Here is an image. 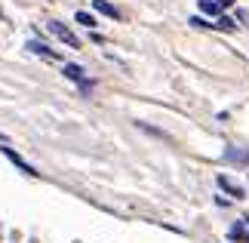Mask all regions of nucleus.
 <instances>
[{"label":"nucleus","mask_w":249,"mask_h":243,"mask_svg":"<svg viewBox=\"0 0 249 243\" xmlns=\"http://www.w3.org/2000/svg\"><path fill=\"white\" fill-rule=\"evenodd\" d=\"M228 160H237V163H246V167H249V154L237 151V148H228Z\"/></svg>","instance_id":"obj_8"},{"label":"nucleus","mask_w":249,"mask_h":243,"mask_svg":"<svg viewBox=\"0 0 249 243\" xmlns=\"http://www.w3.org/2000/svg\"><path fill=\"white\" fill-rule=\"evenodd\" d=\"M191 25H197V28H213V25L206 22V19H200V16H197V19H191Z\"/></svg>","instance_id":"obj_11"},{"label":"nucleus","mask_w":249,"mask_h":243,"mask_svg":"<svg viewBox=\"0 0 249 243\" xmlns=\"http://www.w3.org/2000/svg\"><path fill=\"white\" fill-rule=\"evenodd\" d=\"M218 185H222V188H225L228 194H234V197H243V188H240V185H234L231 179H225V176H218Z\"/></svg>","instance_id":"obj_5"},{"label":"nucleus","mask_w":249,"mask_h":243,"mask_svg":"<svg viewBox=\"0 0 249 243\" xmlns=\"http://www.w3.org/2000/svg\"><path fill=\"white\" fill-rule=\"evenodd\" d=\"M3 154H6V157H9V160H13V163H16V167H18V169H22V172H28V176H37V172H34V167H31V163H25V160H22V157H18V154H16L13 148H3Z\"/></svg>","instance_id":"obj_2"},{"label":"nucleus","mask_w":249,"mask_h":243,"mask_svg":"<svg viewBox=\"0 0 249 243\" xmlns=\"http://www.w3.org/2000/svg\"><path fill=\"white\" fill-rule=\"evenodd\" d=\"M50 31H53L55 37H59L62 43H68V46H74V50H77V46H80V40H77V34H74V31H71L68 25H62V22H50Z\"/></svg>","instance_id":"obj_1"},{"label":"nucleus","mask_w":249,"mask_h":243,"mask_svg":"<svg viewBox=\"0 0 249 243\" xmlns=\"http://www.w3.org/2000/svg\"><path fill=\"white\" fill-rule=\"evenodd\" d=\"M77 22H80V25H86V28H95V19H92L89 13H83V9L77 13Z\"/></svg>","instance_id":"obj_10"},{"label":"nucleus","mask_w":249,"mask_h":243,"mask_svg":"<svg viewBox=\"0 0 249 243\" xmlns=\"http://www.w3.org/2000/svg\"><path fill=\"white\" fill-rule=\"evenodd\" d=\"M65 77L68 80H74V83H83V68L80 65H65ZM86 90H89V83H83Z\"/></svg>","instance_id":"obj_4"},{"label":"nucleus","mask_w":249,"mask_h":243,"mask_svg":"<svg viewBox=\"0 0 249 243\" xmlns=\"http://www.w3.org/2000/svg\"><path fill=\"white\" fill-rule=\"evenodd\" d=\"M197 3H200V9H203L206 16H215L218 9H222V6H218V0H197Z\"/></svg>","instance_id":"obj_7"},{"label":"nucleus","mask_w":249,"mask_h":243,"mask_svg":"<svg viewBox=\"0 0 249 243\" xmlns=\"http://www.w3.org/2000/svg\"><path fill=\"white\" fill-rule=\"evenodd\" d=\"M28 50H34V53H40V56H46V59H59V56H55L50 46L46 43H28Z\"/></svg>","instance_id":"obj_6"},{"label":"nucleus","mask_w":249,"mask_h":243,"mask_svg":"<svg viewBox=\"0 0 249 243\" xmlns=\"http://www.w3.org/2000/svg\"><path fill=\"white\" fill-rule=\"evenodd\" d=\"M0 142H6V135H0Z\"/></svg>","instance_id":"obj_13"},{"label":"nucleus","mask_w":249,"mask_h":243,"mask_svg":"<svg viewBox=\"0 0 249 243\" xmlns=\"http://www.w3.org/2000/svg\"><path fill=\"white\" fill-rule=\"evenodd\" d=\"M213 28H222V31H234L237 22H234V19H228V16H222V19H218V22H215Z\"/></svg>","instance_id":"obj_9"},{"label":"nucleus","mask_w":249,"mask_h":243,"mask_svg":"<svg viewBox=\"0 0 249 243\" xmlns=\"http://www.w3.org/2000/svg\"><path fill=\"white\" fill-rule=\"evenodd\" d=\"M243 222H246V225H249V219H243ZM243 240H246V243H249V234H243Z\"/></svg>","instance_id":"obj_12"},{"label":"nucleus","mask_w":249,"mask_h":243,"mask_svg":"<svg viewBox=\"0 0 249 243\" xmlns=\"http://www.w3.org/2000/svg\"><path fill=\"white\" fill-rule=\"evenodd\" d=\"M92 6H95V13H102V16H108V19H120V13L108 3V0H92Z\"/></svg>","instance_id":"obj_3"}]
</instances>
